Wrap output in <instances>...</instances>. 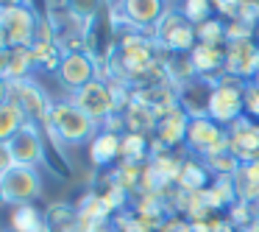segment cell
<instances>
[{"instance_id":"6da1fadb","label":"cell","mask_w":259,"mask_h":232,"mask_svg":"<svg viewBox=\"0 0 259 232\" xmlns=\"http://www.w3.org/2000/svg\"><path fill=\"white\" fill-rule=\"evenodd\" d=\"M42 129H45L51 137H56L59 143L78 146V143H84V140H92V137L101 131V126H98L95 120L87 118L73 101H53Z\"/></svg>"},{"instance_id":"7a4b0ae2","label":"cell","mask_w":259,"mask_h":232,"mask_svg":"<svg viewBox=\"0 0 259 232\" xmlns=\"http://www.w3.org/2000/svg\"><path fill=\"white\" fill-rule=\"evenodd\" d=\"M156 42H151L148 37H142L140 31L137 34H128L120 40V51L117 56L112 59L114 73H117L120 81L128 84L131 79H142V76L153 73L159 68L156 64Z\"/></svg>"},{"instance_id":"3957f363","label":"cell","mask_w":259,"mask_h":232,"mask_svg":"<svg viewBox=\"0 0 259 232\" xmlns=\"http://www.w3.org/2000/svg\"><path fill=\"white\" fill-rule=\"evenodd\" d=\"M242 90H245L242 81L231 79V76H220V79L214 81V87L209 90L206 115L220 126H231L237 118H242V112H245Z\"/></svg>"},{"instance_id":"277c9868","label":"cell","mask_w":259,"mask_h":232,"mask_svg":"<svg viewBox=\"0 0 259 232\" xmlns=\"http://www.w3.org/2000/svg\"><path fill=\"white\" fill-rule=\"evenodd\" d=\"M36 28H39V14L28 3L0 12V34L6 48H31L36 42Z\"/></svg>"},{"instance_id":"5b68a950","label":"cell","mask_w":259,"mask_h":232,"mask_svg":"<svg viewBox=\"0 0 259 232\" xmlns=\"http://www.w3.org/2000/svg\"><path fill=\"white\" fill-rule=\"evenodd\" d=\"M153 37H156V45H162L164 51H173V53H184V51L190 53L192 48L198 45L195 25L187 23V20L181 17V12H173V9H167V12L162 14V20L156 23Z\"/></svg>"},{"instance_id":"8992f818","label":"cell","mask_w":259,"mask_h":232,"mask_svg":"<svg viewBox=\"0 0 259 232\" xmlns=\"http://www.w3.org/2000/svg\"><path fill=\"white\" fill-rule=\"evenodd\" d=\"M70 101H73L90 120H95L98 126H103L112 115H117V109H114V98H112V87H109V81H103V79H95V81H90L87 87L75 90Z\"/></svg>"},{"instance_id":"52a82bcc","label":"cell","mask_w":259,"mask_h":232,"mask_svg":"<svg viewBox=\"0 0 259 232\" xmlns=\"http://www.w3.org/2000/svg\"><path fill=\"white\" fill-rule=\"evenodd\" d=\"M9 101L17 104L20 112L25 115L28 123H36V126H45L48 120V112H51V98L45 95L39 84H34L31 79H23V81H9Z\"/></svg>"},{"instance_id":"ba28073f","label":"cell","mask_w":259,"mask_h":232,"mask_svg":"<svg viewBox=\"0 0 259 232\" xmlns=\"http://www.w3.org/2000/svg\"><path fill=\"white\" fill-rule=\"evenodd\" d=\"M0 179H3V190H6L9 204H34V198L42 196V179L36 174V168L14 165Z\"/></svg>"},{"instance_id":"9c48e42d","label":"cell","mask_w":259,"mask_h":232,"mask_svg":"<svg viewBox=\"0 0 259 232\" xmlns=\"http://www.w3.org/2000/svg\"><path fill=\"white\" fill-rule=\"evenodd\" d=\"M59 81H62L67 90H81V87H87L90 81H95L98 76V62L92 53L87 51H70L62 56V64H59Z\"/></svg>"},{"instance_id":"30bf717a","label":"cell","mask_w":259,"mask_h":232,"mask_svg":"<svg viewBox=\"0 0 259 232\" xmlns=\"http://www.w3.org/2000/svg\"><path fill=\"white\" fill-rule=\"evenodd\" d=\"M9 151H12L14 165H25V168H36L45 162V140H42V126L25 123L17 135L9 140Z\"/></svg>"},{"instance_id":"8fae6325","label":"cell","mask_w":259,"mask_h":232,"mask_svg":"<svg viewBox=\"0 0 259 232\" xmlns=\"http://www.w3.org/2000/svg\"><path fill=\"white\" fill-rule=\"evenodd\" d=\"M259 70V45L253 40L226 42V70L223 76H231L237 81L253 79Z\"/></svg>"},{"instance_id":"7c38bea8","label":"cell","mask_w":259,"mask_h":232,"mask_svg":"<svg viewBox=\"0 0 259 232\" xmlns=\"http://www.w3.org/2000/svg\"><path fill=\"white\" fill-rule=\"evenodd\" d=\"M229 148L240 162H253L259 157V123H251L248 118H237L226 129Z\"/></svg>"},{"instance_id":"4fadbf2b","label":"cell","mask_w":259,"mask_h":232,"mask_svg":"<svg viewBox=\"0 0 259 232\" xmlns=\"http://www.w3.org/2000/svg\"><path fill=\"white\" fill-rule=\"evenodd\" d=\"M117 12L123 14V20L131 28H156V23L162 20L164 0H117Z\"/></svg>"},{"instance_id":"5bb4252c","label":"cell","mask_w":259,"mask_h":232,"mask_svg":"<svg viewBox=\"0 0 259 232\" xmlns=\"http://www.w3.org/2000/svg\"><path fill=\"white\" fill-rule=\"evenodd\" d=\"M192 115L184 107H173L170 112H164L156 120V143H162L164 148H176L181 143H187V129H190Z\"/></svg>"},{"instance_id":"9a60e30c","label":"cell","mask_w":259,"mask_h":232,"mask_svg":"<svg viewBox=\"0 0 259 232\" xmlns=\"http://www.w3.org/2000/svg\"><path fill=\"white\" fill-rule=\"evenodd\" d=\"M223 135H226V129L220 123H214L206 112H203V115H192L190 129H187V146H190L195 154L206 157L209 148H212Z\"/></svg>"},{"instance_id":"2e32d148","label":"cell","mask_w":259,"mask_h":232,"mask_svg":"<svg viewBox=\"0 0 259 232\" xmlns=\"http://www.w3.org/2000/svg\"><path fill=\"white\" fill-rule=\"evenodd\" d=\"M190 62L195 68L198 76H223L226 70V48H212V45H201L198 42L190 51Z\"/></svg>"},{"instance_id":"e0dca14e","label":"cell","mask_w":259,"mask_h":232,"mask_svg":"<svg viewBox=\"0 0 259 232\" xmlns=\"http://www.w3.org/2000/svg\"><path fill=\"white\" fill-rule=\"evenodd\" d=\"M120 143H123V135H114V131H98L90 140V157L98 168L120 159Z\"/></svg>"},{"instance_id":"ac0fdd59","label":"cell","mask_w":259,"mask_h":232,"mask_svg":"<svg viewBox=\"0 0 259 232\" xmlns=\"http://www.w3.org/2000/svg\"><path fill=\"white\" fill-rule=\"evenodd\" d=\"M9 229H17V232H48L45 213H39L34 204H14L12 213H9Z\"/></svg>"},{"instance_id":"d6986e66","label":"cell","mask_w":259,"mask_h":232,"mask_svg":"<svg viewBox=\"0 0 259 232\" xmlns=\"http://www.w3.org/2000/svg\"><path fill=\"white\" fill-rule=\"evenodd\" d=\"M231 179H234L237 196H240L242 202L259 204V162H242L240 171H237Z\"/></svg>"},{"instance_id":"ffe728a7","label":"cell","mask_w":259,"mask_h":232,"mask_svg":"<svg viewBox=\"0 0 259 232\" xmlns=\"http://www.w3.org/2000/svg\"><path fill=\"white\" fill-rule=\"evenodd\" d=\"M176 187H179V190H184V193L206 190V187H209V168L203 162H198V159H184Z\"/></svg>"},{"instance_id":"44dd1931","label":"cell","mask_w":259,"mask_h":232,"mask_svg":"<svg viewBox=\"0 0 259 232\" xmlns=\"http://www.w3.org/2000/svg\"><path fill=\"white\" fill-rule=\"evenodd\" d=\"M203 196H206L209 210H226L240 198L237 196V187H234V179H229V176H214V182L203 190Z\"/></svg>"},{"instance_id":"7402d4cb","label":"cell","mask_w":259,"mask_h":232,"mask_svg":"<svg viewBox=\"0 0 259 232\" xmlns=\"http://www.w3.org/2000/svg\"><path fill=\"white\" fill-rule=\"evenodd\" d=\"M181 159L173 157L170 151H159V154H151V168L156 174V179L162 182V187H170L179 182V174H181Z\"/></svg>"},{"instance_id":"603a6c76","label":"cell","mask_w":259,"mask_h":232,"mask_svg":"<svg viewBox=\"0 0 259 232\" xmlns=\"http://www.w3.org/2000/svg\"><path fill=\"white\" fill-rule=\"evenodd\" d=\"M120 159H123V162H137V165H142L145 159H151V146H148L145 135L125 131L123 143H120Z\"/></svg>"},{"instance_id":"cb8c5ba5","label":"cell","mask_w":259,"mask_h":232,"mask_svg":"<svg viewBox=\"0 0 259 232\" xmlns=\"http://www.w3.org/2000/svg\"><path fill=\"white\" fill-rule=\"evenodd\" d=\"M25 123H28V120H25V115L20 112L17 104H12V101L0 104V143H9Z\"/></svg>"},{"instance_id":"d4e9b609","label":"cell","mask_w":259,"mask_h":232,"mask_svg":"<svg viewBox=\"0 0 259 232\" xmlns=\"http://www.w3.org/2000/svg\"><path fill=\"white\" fill-rule=\"evenodd\" d=\"M31 68H36L34 62V51L31 48H9V81H23L28 79Z\"/></svg>"},{"instance_id":"484cf974","label":"cell","mask_w":259,"mask_h":232,"mask_svg":"<svg viewBox=\"0 0 259 232\" xmlns=\"http://www.w3.org/2000/svg\"><path fill=\"white\" fill-rule=\"evenodd\" d=\"M140 179H142V165H137V162H117V168H114L112 176H109V182L120 185L128 193L140 190Z\"/></svg>"},{"instance_id":"4316f807","label":"cell","mask_w":259,"mask_h":232,"mask_svg":"<svg viewBox=\"0 0 259 232\" xmlns=\"http://www.w3.org/2000/svg\"><path fill=\"white\" fill-rule=\"evenodd\" d=\"M195 37L201 45H212V48H220L226 42V25L220 23L218 17H209L206 23L195 25Z\"/></svg>"},{"instance_id":"83f0119b","label":"cell","mask_w":259,"mask_h":232,"mask_svg":"<svg viewBox=\"0 0 259 232\" xmlns=\"http://www.w3.org/2000/svg\"><path fill=\"white\" fill-rule=\"evenodd\" d=\"M181 17L192 25H201L212 17V0H181Z\"/></svg>"},{"instance_id":"f1b7e54d","label":"cell","mask_w":259,"mask_h":232,"mask_svg":"<svg viewBox=\"0 0 259 232\" xmlns=\"http://www.w3.org/2000/svg\"><path fill=\"white\" fill-rule=\"evenodd\" d=\"M101 6H103V0H62L64 12L73 14V17L81 20V23H90V20L101 12Z\"/></svg>"},{"instance_id":"f546056e","label":"cell","mask_w":259,"mask_h":232,"mask_svg":"<svg viewBox=\"0 0 259 232\" xmlns=\"http://www.w3.org/2000/svg\"><path fill=\"white\" fill-rule=\"evenodd\" d=\"M240 159L234 157L231 151H226V154H218V157H209L206 159V168H209V174L212 176H234L237 171H240Z\"/></svg>"},{"instance_id":"4dcf8cb0","label":"cell","mask_w":259,"mask_h":232,"mask_svg":"<svg viewBox=\"0 0 259 232\" xmlns=\"http://www.w3.org/2000/svg\"><path fill=\"white\" fill-rule=\"evenodd\" d=\"M98 196H101V202L106 204L109 213H117V210H123V207H125V202H128V190H123V187L114 185V182H109L106 190L98 193Z\"/></svg>"},{"instance_id":"1f68e13d","label":"cell","mask_w":259,"mask_h":232,"mask_svg":"<svg viewBox=\"0 0 259 232\" xmlns=\"http://www.w3.org/2000/svg\"><path fill=\"white\" fill-rule=\"evenodd\" d=\"M234 20H240V23L256 28V25H259V3H256V0H240Z\"/></svg>"},{"instance_id":"d6a6232c","label":"cell","mask_w":259,"mask_h":232,"mask_svg":"<svg viewBox=\"0 0 259 232\" xmlns=\"http://www.w3.org/2000/svg\"><path fill=\"white\" fill-rule=\"evenodd\" d=\"M253 34H256V28H251V25L240 23V20H231V23L226 25V42H242V40H253Z\"/></svg>"},{"instance_id":"836d02e7","label":"cell","mask_w":259,"mask_h":232,"mask_svg":"<svg viewBox=\"0 0 259 232\" xmlns=\"http://www.w3.org/2000/svg\"><path fill=\"white\" fill-rule=\"evenodd\" d=\"M242 101H245V112H251L253 118H259V84H245Z\"/></svg>"},{"instance_id":"e575fe53","label":"cell","mask_w":259,"mask_h":232,"mask_svg":"<svg viewBox=\"0 0 259 232\" xmlns=\"http://www.w3.org/2000/svg\"><path fill=\"white\" fill-rule=\"evenodd\" d=\"M159 232H192V221H187L184 215H170Z\"/></svg>"},{"instance_id":"d590c367","label":"cell","mask_w":259,"mask_h":232,"mask_svg":"<svg viewBox=\"0 0 259 232\" xmlns=\"http://www.w3.org/2000/svg\"><path fill=\"white\" fill-rule=\"evenodd\" d=\"M237 6H240V0H212V9H214V12H218L220 17H229V20H234Z\"/></svg>"},{"instance_id":"8d00e7d4","label":"cell","mask_w":259,"mask_h":232,"mask_svg":"<svg viewBox=\"0 0 259 232\" xmlns=\"http://www.w3.org/2000/svg\"><path fill=\"white\" fill-rule=\"evenodd\" d=\"M12 168H14V159H12V151H9V143H0V176Z\"/></svg>"},{"instance_id":"74e56055","label":"cell","mask_w":259,"mask_h":232,"mask_svg":"<svg viewBox=\"0 0 259 232\" xmlns=\"http://www.w3.org/2000/svg\"><path fill=\"white\" fill-rule=\"evenodd\" d=\"M9 73V48L0 45V79H6Z\"/></svg>"},{"instance_id":"f35d334b","label":"cell","mask_w":259,"mask_h":232,"mask_svg":"<svg viewBox=\"0 0 259 232\" xmlns=\"http://www.w3.org/2000/svg\"><path fill=\"white\" fill-rule=\"evenodd\" d=\"M28 0H0V12H9V9H17V6H25Z\"/></svg>"},{"instance_id":"ab89813d","label":"cell","mask_w":259,"mask_h":232,"mask_svg":"<svg viewBox=\"0 0 259 232\" xmlns=\"http://www.w3.org/2000/svg\"><path fill=\"white\" fill-rule=\"evenodd\" d=\"M9 101V79H0V104Z\"/></svg>"},{"instance_id":"60d3db41","label":"cell","mask_w":259,"mask_h":232,"mask_svg":"<svg viewBox=\"0 0 259 232\" xmlns=\"http://www.w3.org/2000/svg\"><path fill=\"white\" fill-rule=\"evenodd\" d=\"M192 232H212L209 221H192Z\"/></svg>"},{"instance_id":"b9f144b4","label":"cell","mask_w":259,"mask_h":232,"mask_svg":"<svg viewBox=\"0 0 259 232\" xmlns=\"http://www.w3.org/2000/svg\"><path fill=\"white\" fill-rule=\"evenodd\" d=\"M6 202V190H3V179H0V204Z\"/></svg>"},{"instance_id":"7bdbcfd3","label":"cell","mask_w":259,"mask_h":232,"mask_svg":"<svg viewBox=\"0 0 259 232\" xmlns=\"http://www.w3.org/2000/svg\"><path fill=\"white\" fill-rule=\"evenodd\" d=\"M253 84H259V70H256V76H253Z\"/></svg>"},{"instance_id":"ee69618b","label":"cell","mask_w":259,"mask_h":232,"mask_svg":"<svg viewBox=\"0 0 259 232\" xmlns=\"http://www.w3.org/2000/svg\"><path fill=\"white\" fill-rule=\"evenodd\" d=\"M253 37H256V45H259V25H256V34H253Z\"/></svg>"},{"instance_id":"f6af8a7d","label":"cell","mask_w":259,"mask_h":232,"mask_svg":"<svg viewBox=\"0 0 259 232\" xmlns=\"http://www.w3.org/2000/svg\"><path fill=\"white\" fill-rule=\"evenodd\" d=\"M3 232H17V229H3Z\"/></svg>"},{"instance_id":"bcb514c9","label":"cell","mask_w":259,"mask_h":232,"mask_svg":"<svg viewBox=\"0 0 259 232\" xmlns=\"http://www.w3.org/2000/svg\"><path fill=\"white\" fill-rule=\"evenodd\" d=\"M256 3H259V0H256Z\"/></svg>"}]
</instances>
